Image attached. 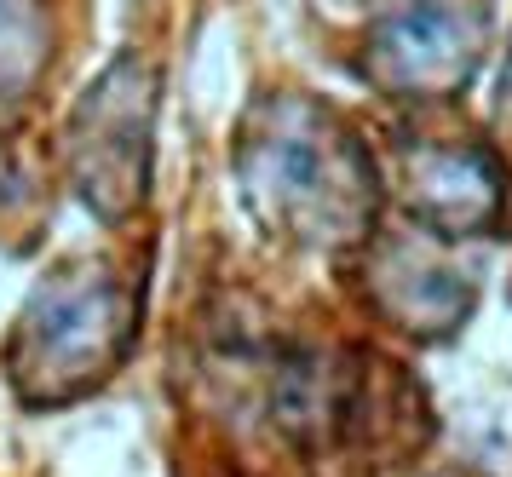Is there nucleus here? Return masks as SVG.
<instances>
[{
	"label": "nucleus",
	"instance_id": "7",
	"mask_svg": "<svg viewBox=\"0 0 512 477\" xmlns=\"http://www.w3.org/2000/svg\"><path fill=\"white\" fill-rule=\"evenodd\" d=\"M41 69V0H0V104Z\"/></svg>",
	"mask_w": 512,
	"mask_h": 477
},
{
	"label": "nucleus",
	"instance_id": "2",
	"mask_svg": "<svg viewBox=\"0 0 512 477\" xmlns=\"http://www.w3.org/2000/svg\"><path fill=\"white\" fill-rule=\"evenodd\" d=\"M139 334V288L110 259H70L29 294L6 334V380L29 409H64L121 368Z\"/></svg>",
	"mask_w": 512,
	"mask_h": 477
},
{
	"label": "nucleus",
	"instance_id": "1",
	"mask_svg": "<svg viewBox=\"0 0 512 477\" xmlns=\"http://www.w3.org/2000/svg\"><path fill=\"white\" fill-rule=\"evenodd\" d=\"M236 184L259 225L311 253L363 248L380 219V167L363 138L305 92L259 98L236 133Z\"/></svg>",
	"mask_w": 512,
	"mask_h": 477
},
{
	"label": "nucleus",
	"instance_id": "3",
	"mask_svg": "<svg viewBox=\"0 0 512 477\" xmlns=\"http://www.w3.org/2000/svg\"><path fill=\"white\" fill-rule=\"evenodd\" d=\"M150 115L156 75L139 58H116L70 115V173L98 219H127L150 184Z\"/></svg>",
	"mask_w": 512,
	"mask_h": 477
},
{
	"label": "nucleus",
	"instance_id": "6",
	"mask_svg": "<svg viewBox=\"0 0 512 477\" xmlns=\"http://www.w3.org/2000/svg\"><path fill=\"white\" fill-rule=\"evenodd\" d=\"M369 248V265H363V282H369V305L380 322H392L397 334L409 340H449L472 305H478V282L466 265L449 259V242L426 236V230H409V236H380V242H363Z\"/></svg>",
	"mask_w": 512,
	"mask_h": 477
},
{
	"label": "nucleus",
	"instance_id": "4",
	"mask_svg": "<svg viewBox=\"0 0 512 477\" xmlns=\"http://www.w3.org/2000/svg\"><path fill=\"white\" fill-rule=\"evenodd\" d=\"M484 41L489 12L478 0H409L374 18L363 75L397 104H438L472 81Z\"/></svg>",
	"mask_w": 512,
	"mask_h": 477
},
{
	"label": "nucleus",
	"instance_id": "5",
	"mask_svg": "<svg viewBox=\"0 0 512 477\" xmlns=\"http://www.w3.org/2000/svg\"><path fill=\"white\" fill-rule=\"evenodd\" d=\"M397 202L438 242L489 236L507 213V173L472 138H409L397 150Z\"/></svg>",
	"mask_w": 512,
	"mask_h": 477
}]
</instances>
